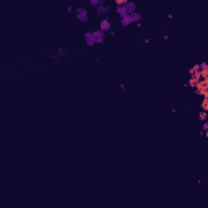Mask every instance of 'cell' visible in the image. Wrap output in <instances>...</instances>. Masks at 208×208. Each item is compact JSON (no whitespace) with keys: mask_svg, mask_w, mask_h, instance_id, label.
<instances>
[{"mask_svg":"<svg viewBox=\"0 0 208 208\" xmlns=\"http://www.w3.org/2000/svg\"><path fill=\"white\" fill-rule=\"evenodd\" d=\"M93 39H95V42H103L104 39H106V33L104 31H95L93 33Z\"/></svg>","mask_w":208,"mask_h":208,"instance_id":"1","label":"cell"},{"mask_svg":"<svg viewBox=\"0 0 208 208\" xmlns=\"http://www.w3.org/2000/svg\"><path fill=\"white\" fill-rule=\"evenodd\" d=\"M76 16L80 21H86L88 20V13H86V8H78L76 10Z\"/></svg>","mask_w":208,"mask_h":208,"instance_id":"2","label":"cell"},{"mask_svg":"<svg viewBox=\"0 0 208 208\" xmlns=\"http://www.w3.org/2000/svg\"><path fill=\"white\" fill-rule=\"evenodd\" d=\"M99 30H101V31H111V21L109 20H107V18H104L103 21H101V25H99Z\"/></svg>","mask_w":208,"mask_h":208,"instance_id":"3","label":"cell"},{"mask_svg":"<svg viewBox=\"0 0 208 208\" xmlns=\"http://www.w3.org/2000/svg\"><path fill=\"white\" fill-rule=\"evenodd\" d=\"M96 10H98V15H101V16H103L104 13H107V12L111 10V7H109V5H104V3H103V5H98V7H96Z\"/></svg>","mask_w":208,"mask_h":208,"instance_id":"4","label":"cell"},{"mask_svg":"<svg viewBox=\"0 0 208 208\" xmlns=\"http://www.w3.org/2000/svg\"><path fill=\"white\" fill-rule=\"evenodd\" d=\"M117 13H119L120 16L128 15V12H127V8H125V5H117Z\"/></svg>","mask_w":208,"mask_h":208,"instance_id":"5","label":"cell"},{"mask_svg":"<svg viewBox=\"0 0 208 208\" xmlns=\"http://www.w3.org/2000/svg\"><path fill=\"white\" fill-rule=\"evenodd\" d=\"M125 8H127V12H128V15H130V13H133V12H135V3L128 0V2L125 3Z\"/></svg>","mask_w":208,"mask_h":208,"instance_id":"6","label":"cell"},{"mask_svg":"<svg viewBox=\"0 0 208 208\" xmlns=\"http://www.w3.org/2000/svg\"><path fill=\"white\" fill-rule=\"evenodd\" d=\"M85 39H86V44H88V46H93V44H95V39H93V33H86V34H85Z\"/></svg>","mask_w":208,"mask_h":208,"instance_id":"7","label":"cell"},{"mask_svg":"<svg viewBox=\"0 0 208 208\" xmlns=\"http://www.w3.org/2000/svg\"><path fill=\"white\" fill-rule=\"evenodd\" d=\"M122 26H127V25H130L132 23V18H130V15H125V16H122Z\"/></svg>","mask_w":208,"mask_h":208,"instance_id":"8","label":"cell"},{"mask_svg":"<svg viewBox=\"0 0 208 208\" xmlns=\"http://www.w3.org/2000/svg\"><path fill=\"white\" fill-rule=\"evenodd\" d=\"M202 111H208V96H203V101H202Z\"/></svg>","mask_w":208,"mask_h":208,"instance_id":"9","label":"cell"},{"mask_svg":"<svg viewBox=\"0 0 208 208\" xmlns=\"http://www.w3.org/2000/svg\"><path fill=\"white\" fill-rule=\"evenodd\" d=\"M106 2V0H90V3L93 5V7H98V5H103Z\"/></svg>","mask_w":208,"mask_h":208,"instance_id":"10","label":"cell"},{"mask_svg":"<svg viewBox=\"0 0 208 208\" xmlns=\"http://www.w3.org/2000/svg\"><path fill=\"white\" fill-rule=\"evenodd\" d=\"M130 18H132V21H140V15H138V13H130Z\"/></svg>","mask_w":208,"mask_h":208,"instance_id":"11","label":"cell"},{"mask_svg":"<svg viewBox=\"0 0 208 208\" xmlns=\"http://www.w3.org/2000/svg\"><path fill=\"white\" fill-rule=\"evenodd\" d=\"M200 120H206V111H202V114H200Z\"/></svg>","mask_w":208,"mask_h":208,"instance_id":"12","label":"cell"},{"mask_svg":"<svg viewBox=\"0 0 208 208\" xmlns=\"http://www.w3.org/2000/svg\"><path fill=\"white\" fill-rule=\"evenodd\" d=\"M114 2H116L117 5H125V3L128 2V0H114Z\"/></svg>","mask_w":208,"mask_h":208,"instance_id":"13","label":"cell"}]
</instances>
